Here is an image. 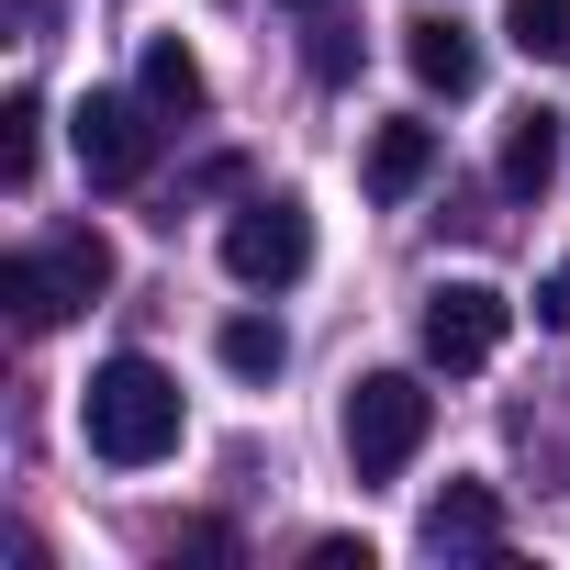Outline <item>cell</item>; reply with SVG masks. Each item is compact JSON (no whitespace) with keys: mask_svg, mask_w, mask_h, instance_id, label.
<instances>
[{"mask_svg":"<svg viewBox=\"0 0 570 570\" xmlns=\"http://www.w3.org/2000/svg\"><path fill=\"white\" fill-rule=\"evenodd\" d=\"M303 559H314V570H370V537H314Z\"/></svg>","mask_w":570,"mask_h":570,"instance_id":"cell-19","label":"cell"},{"mask_svg":"<svg viewBox=\"0 0 570 570\" xmlns=\"http://www.w3.org/2000/svg\"><path fill=\"white\" fill-rule=\"evenodd\" d=\"M0 314H12L23 336H57L79 314V279L57 268V246H23V257H0Z\"/></svg>","mask_w":570,"mask_h":570,"instance_id":"cell-8","label":"cell"},{"mask_svg":"<svg viewBox=\"0 0 570 570\" xmlns=\"http://www.w3.org/2000/svg\"><path fill=\"white\" fill-rule=\"evenodd\" d=\"M303 68H314L325 90H347V79H358V35H347V23H325V35L303 46Z\"/></svg>","mask_w":570,"mask_h":570,"instance_id":"cell-16","label":"cell"},{"mask_svg":"<svg viewBox=\"0 0 570 570\" xmlns=\"http://www.w3.org/2000/svg\"><path fill=\"white\" fill-rule=\"evenodd\" d=\"M57 268L79 279V303H101V292H112V235H101V224H68V235H57Z\"/></svg>","mask_w":570,"mask_h":570,"instance_id":"cell-15","label":"cell"},{"mask_svg":"<svg viewBox=\"0 0 570 570\" xmlns=\"http://www.w3.org/2000/svg\"><path fill=\"white\" fill-rule=\"evenodd\" d=\"M503 35L537 68H570V0H503Z\"/></svg>","mask_w":570,"mask_h":570,"instance_id":"cell-12","label":"cell"},{"mask_svg":"<svg viewBox=\"0 0 570 570\" xmlns=\"http://www.w3.org/2000/svg\"><path fill=\"white\" fill-rule=\"evenodd\" d=\"M314 268V213L292 190H257L224 213V279L235 292H292V279Z\"/></svg>","mask_w":570,"mask_h":570,"instance_id":"cell-3","label":"cell"},{"mask_svg":"<svg viewBox=\"0 0 570 570\" xmlns=\"http://www.w3.org/2000/svg\"><path fill=\"white\" fill-rule=\"evenodd\" d=\"M414 537H425V559H503V503H492V481H448Z\"/></svg>","mask_w":570,"mask_h":570,"instance_id":"cell-7","label":"cell"},{"mask_svg":"<svg viewBox=\"0 0 570 570\" xmlns=\"http://www.w3.org/2000/svg\"><path fill=\"white\" fill-rule=\"evenodd\" d=\"M436 179V124H381L370 135V202H414Z\"/></svg>","mask_w":570,"mask_h":570,"instance_id":"cell-9","label":"cell"},{"mask_svg":"<svg viewBox=\"0 0 570 570\" xmlns=\"http://www.w3.org/2000/svg\"><path fill=\"white\" fill-rule=\"evenodd\" d=\"M548 179H559V112H514V135H503V190L537 202Z\"/></svg>","mask_w":570,"mask_h":570,"instance_id":"cell-11","label":"cell"},{"mask_svg":"<svg viewBox=\"0 0 570 570\" xmlns=\"http://www.w3.org/2000/svg\"><path fill=\"white\" fill-rule=\"evenodd\" d=\"M537 325H548V336H570V257L537 279Z\"/></svg>","mask_w":570,"mask_h":570,"instance_id":"cell-17","label":"cell"},{"mask_svg":"<svg viewBox=\"0 0 570 570\" xmlns=\"http://www.w3.org/2000/svg\"><path fill=\"white\" fill-rule=\"evenodd\" d=\"M135 90H146L157 112H202V101H213V79H202V57H190L179 35H146V68H135Z\"/></svg>","mask_w":570,"mask_h":570,"instance_id":"cell-10","label":"cell"},{"mask_svg":"<svg viewBox=\"0 0 570 570\" xmlns=\"http://www.w3.org/2000/svg\"><path fill=\"white\" fill-rule=\"evenodd\" d=\"M292 12H325V0H292Z\"/></svg>","mask_w":570,"mask_h":570,"instance_id":"cell-20","label":"cell"},{"mask_svg":"<svg viewBox=\"0 0 570 570\" xmlns=\"http://www.w3.org/2000/svg\"><path fill=\"white\" fill-rule=\"evenodd\" d=\"M425 425H436V392H425L414 370L347 381V470H358V481H403V459L425 448Z\"/></svg>","mask_w":570,"mask_h":570,"instance_id":"cell-2","label":"cell"},{"mask_svg":"<svg viewBox=\"0 0 570 570\" xmlns=\"http://www.w3.org/2000/svg\"><path fill=\"white\" fill-rule=\"evenodd\" d=\"M179 425H190L179 370H157L146 347L101 358V370H90V392H79V436H90V459H101V470H157V459H179Z\"/></svg>","mask_w":570,"mask_h":570,"instance_id":"cell-1","label":"cell"},{"mask_svg":"<svg viewBox=\"0 0 570 570\" xmlns=\"http://www.w3.org/2000/svg\"><path fill=\"white\" fill-rule=\"evenodd\" d=\"M403 68H414L436 101H470V90H481V35H470L459 12H414V23H403Z\"/></svg>","mask_w":570,"mask_h":570,"instance_id":"cell-6","label":"cell"},{"mask_svg":"<svg viewBox=\"0 0 570 570\" xmlns=\"http://www.w3.org/2000/svg\"><path fill=\"white\" fill-rule=\"evenodd\" d=\"M503 325H514V303L492 292V279H436L425 292V358L436 370H492Z\"/></svg>","mask_w":570,"mask_h":570,"instance_id":"cell-5","label":"cell"},{"mask_svg":"<svg viewBox=\"0 0 570 570\" xmlns=\"http://www.w3.org/2000/svg\"><path fill=\"white\" fill-rule=\"evenodd\" d=\"M213 347H224V370H235V381H279V358H292V336H279L268 314H235Z\"/></svg>","mask_w":570,"mask_h":570,"instance_id":"cell-13","label":"cell"},{"mask_svg":"<svg viewBox=\"0 0 570 570\" xmlns=\"http://www.w3.org/2000/svg\"><path fill=\"white\" fill-rule=\"evenodd\" d=\"M157 101L146 90H90L79 112H68V135H79V168H90V190H135L146 168H157V124H146Z\"/></svg>","mask_w":570,"mask_h":570,"instance_id":"cell-4","label":"cell"},{"mask_svg":"<svg viewBox=\"0 0 570 570\" xmlns=\"http://www.w3.org/2000/svg\"><path fill=\"white\" fill-rule=\"evenodd\" d=\"M35 157H46V101H35V90H12V112H0V179L35 190Z\"/></svg>","mask_w":570,"mask_h":570,"instance_id":"cell-14","label":"cell"},{"mask_svg":"<svg viewBox=\"0 0 570 570\" xmlns=\"http://www.w3.org/2000/svg\"><path fill=\"white\" fill-rule=\"evenodd\" d=\"M168 559H235V525H179Z\"/></svg>","mask_w":570,"mask_h":570,"instance_id":"cell-18","label":"cell"}]
</instances>
